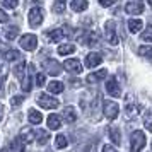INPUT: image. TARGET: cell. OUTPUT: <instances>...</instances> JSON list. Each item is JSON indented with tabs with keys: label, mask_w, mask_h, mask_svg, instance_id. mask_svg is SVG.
Wrapping results in <instances>:
<instances>
[{
	"label": "cell",
	"mask_w": 152,
	"mask_h": 152,
	"mask_svg": "<svg viewBox=\"0 0 152 152\" xmlns=\"http://www.w3.org/2000/svg\"><path fill=\"white\" fill-rule=\"evenodd\" d=\"M103 108H104V116L108 120H116L118 113H120V106H118L115 101H110V99H104L103 101Z\"/></svg>",
	"instance_id": "6da1fadb"
},
{
	"label": "cell",
	"mask_w": 152,
	"mask_h": 152,
	"mask_svg": "<svg viewBox=\"0 0 152 152\" xmlns=\"http://www.w3.org/2000/svg\"><path fill=\"white\" fill-rule=\"evenodd\" d=\"M145 135H144V132H140V130H135L133 133H132V140H130V144H132V151L133 152H138V151H142L145 147Z\"/></svg>",
	"instance_id": "7a4b0ae2"
},
{
	"label": "cell",
	"mask_w": 152,
	"mask_h": 152,
	"mask_svg": "<svg viewBox=\"0 0 152 152\" xmlns=\"http://www.w3.org/2000/svg\"><path fill=\"white\" fill-rule=\"evenodd\" d=\"M36 101H38V104L41 106L43 110H55L58 106V99L53 96H48V94H39Z\"/></svg>",
	"instance_id": "3957f363"
},
{
	"label": "cell",
	"mask_w": 152,
	"mask_h": 152,
	"mask_svg": "<svg viewBox=\"0 0 152 152\" xmlns=\"http://www.w3.org/2000/svg\"><path fill=\"white\" fill-rule=\"evenodd\" d=\"M104 34H106V39L111 46H116L118 45V36H116V28H115V22L108 21L104 24Z\"/></svg>",
	"instance_id": "277c9868"
},
{
	"label": "cell",
	"mask_w": 152,
	"mask_h": 152,
	"mask_svg": "<svg viewBox=\"0 0 152 152\" xmlns=\"http://www.w3.org/2000/svg\"><path fill=\"white\" fill-rule=\"evenodd\" d=\"M43 69L46 70V74H50V75H53V77L62 74V65L56 62V60H51V58L43 62Z\"/></svg>",
	"instance_id": "5b68a950"
},
{
	"label": "cell",
	"mask_w": 152,
	"mask_h": 152,
	"mask_svg": "<svg viewBox=\"0 0 152 152\" xmlns=\"http://www.w3.org/2000/svg\"><path fill=\"white\" fill-rule=\"evenodd\" d=\"M21 46L26 51H34L36 50V46H38V38H36L34 34H24V36H21Z\"/></svg>",
	"instance_id": "8992f818"
},
{
	"label": "cell",
	"mask_w": 152,
	"mask_h": 152,
	"mask_svg": "<svg viewBox=\"0 0 152 152\" xmlns=\"http://www.w3.org/2000/svg\"><path fill=\"white\" fill-rule=\"evenodd\" d=\"M41 22H43V10L39 7H33L29 10V26L38 28Z\"/></svg>",
	"instance_id": "52a82bcc"
},
{
	"label": "cell",
	"mask_w": 152,
	"mask_h": 152,
	"mask_svg": "<svg viewBox=\"0 0 152 152\" xmlns=\"http://www.w3.org/2000/svg\"><path fill=\"white\" fill-rule=\"evenodd\" d=\"M106 91H108V94L113 97H121V87H120V84L116 82V79H108V82H106Z\"/></svg>",
	"instance_id": "ba28073f"
},
{
	"label": "cell",
	"mask_w": 152,
	"mask_h": 152,
	"mask_svg": "<svg viewBox=\"0 0 152 152\" xmlns=\"http://www.w3.org/2000/svg\"><path fill=\"white\" fill-rule=\"evenodd\" d=\"M63 67L69 70V72H72V74H80V72L84 70L80 60H77V58H70V60H67V62L63 63Z\"/></svg>",
	"instance_id": "9c48e42d"
},
{
	"label": "cell",
	"mask_w": 152,
	"mask_h": 152,
	"mask_svg": "<svg viewBox=\"0 0 152 152\" xmlns=\"http://www.w3.org/2000/svg\"><path fill=\"white\" fill-rule=\"evenodd\" d=\"M36 137V132H33V128H21V133H19V140H21L22 144H29V142H33Z\"/></svg>",
	"instance_id": "30bf717a"
},
{
	"label": "cell",
	"mask_w": 152,
	"mask_h": 152,
	"mask_svg": "<svg viewBox=\"0 0 152 152\" xmlns=\"http://www.w3.org/2000/svg\"><path fill=\"white\" fill-rule=\"evenodd\" d=\"M101 62H103V56L99 55V53H96V51H92V53H89V55L86 56V65H87L89 69L97 67Z\"/></svg>",
	"instance_id": "8fae6325"
},
{
	"label": "cell",
	"mask_w": 152,
	"mask_h": 152,
	"mask_svg": "<svg viewBox=\"0 0 152 152\" xmlns=\"http://www.w3.org/2000/svg\"><path fill=\"white\" fill-rule=\"evenodd\" d=\"M125 10H126L128 14L138 15V14L144 12V4H142V2H128L126 7H125Z\"/></svg>",
	"instance_id": "7c38bea8"
},
{
	"label": "cell",
	"mask_w": 152,
	"mask_h": 152,
	"mask_svg": "<svg viewBox=\"0 0 152 152\" xmlns=\"http://www.w3.org/2000/svg\"><path fill=\"white\" fill-rule=\"evenodd\" d=\"M65 34H67L65 29L56 28V29H53V31H48V33H46V38H48L50 41H62L63 38H65Z\"/></svg>",
	"instance_id": "4fadbf2b"
},
{
	"label": "cell",
	"mask_w": 152,
	"mask_h": 152,
	"mask_svg": "<svg viewBox=\"0 0 152 152\" xmlns=\"http://www.w3.org/2000/svg\"><path fill=\"white\" fill-rule=\"evenodd\" d=\"M138 115V104L132 103L130 99L126 101V104H125V116L128 118V120H132V118H135Z\"/></svg>",
	"instance_id": "5bb4252c"
},
{
	"label": "cell",
	"mask_w": 152,
	"mask_h": 152,
	"mask_svg": "<svg viewBox=\"0 0 152 152\" xmlns=\"http://www.w3.org/2000/svg\"><path fill=\"white\" fill-rule=\"evenodd\" d=\"M106 77H108V70H106V69H101L99 72L89 74L86 80H87L89 84H96V82H99V80H103V79H106Z\"/></svg>",
	"instance_id": "9a60e30c"
},
{
	"label": "cell",
	"mask_w": 152,
	"mask_h": 152,
	"mask_svg": "<svg viewBox=\"0 0 152 152\" xmlns=\"http://www.w3.org/2000/svg\"><path fill=\"white\" fill-rule=\"evenodd\" d=\"M63 118L67 120V123H74L77 120V111L74 106H67L65 110H63Z\"/></svg>",
	"instance_id": "2e32d148"
},
{
	"label": "cell",
	"mask_w": 152,
	"mask_h": 152,
	"mask_svg": "<svg viewBox=\"0 0 152 152\" xmlns=\"http://www.w3.org/2000/svg\"><path fill=\"white\" fill-rule=\"evenodd\" d=\"M46 121H48V128H51V130H58L62 126V118L58 116V115H55V113L50 115Z\"/></svg>",
	"instance_id": "e0dca14e"
},
{
	"label": "cell",
	"mask_w": 152,
	"mask_h": 152,
	"mask_svg": "<svg viewBox=\"0 0 152 152\" xmlns=\"http://www.w3.org/2000/svg\"><path fill=\"white\" fill-rule=\"evenodd\" d=\"M28 118H29V123H33V125H39V123L43 121L41 113H39L38 110H29Z\"/></svg>",
	"instance_id": "ac0fdd59"
},
{
	"label": "cell",
	"mask_w": 152,
	"mask_h": 152,
	"mask_svg": "<svg viewBox=\"0 0 152 152\" xmlns=\"http://www.w3.org/2000/svg\"><path fill=\"white\" fill-rule=\"evenodd\" d=\"M108 132H110V137H111V140H113V144H115V145H120V144H121L120 130H118L116 126H113V125H111L110 128H108Z\"/></svg>",
	"instance_id": "d6986e66"
},
{
	"label": "cell",
	"mask_w": 152,
	"mask_h": 152,
	"mask_svg": "<svg viewBox=\"0 0 152 152\" xmlns=\"http://www.w3.org/2000/svg\"><path fill=\"white\" fill-rule=\"evenodd\" d=\"M70 7L74 9L75 12H82V10H86V9L89 7V4H87L86 0H72Z\"/></svg>",
	"instance_id": "ffe728a7"
},
{
	"label": "cell",
	"mask_w": 152,
	"mask_h": 152,
	"mask_svg": "<svg viewBox=\"0 0 152 152\" xmlns=\"http://www.w3.org/2000/svg\"><path fill=\"white\" fill-rule=\"evenodd\" d=\"M17 34H19V28L17 26H9V28H5V31H4V36H5V39H14V38H17Z\"/></svg>",
	"instance_id": "44dd1931"
},
{
	"label": "cell",
	"mask_w": 152,
	"mask_h": 152,
	"mask_svg": "<svg viewBox=\"0 0 152 152\" xmlns=\"http://www.w3.org/2000/svg\"><path fill=\"white\" fill-rule=\"evenodd\" d=\"M7 67L2 65L0 67V97H4V86H5V79H7Z\"/></svg>",
	"instance_id": "7402d4cb"
},
{
	"label": "cell",
	"mask_w": 152,
	"mask_h": 152,
	"mask_svg": "<svg viewBox=\"0 0 152 152\" xmlns=\"http://www.w3.org/2000/svg\"><path fill=\"white\" fill-rule=\"evenodd\" d=\"M36 140H38V142H39L41 145L48 144V140H50V133H48L46 130H41V128H39V130L36 132Z\"/></svg>",
	"instance_id": "603a6c76"
},
{
	"label": "cell",
	"mask_w": 152,
	"mask_h": 152,
	"mask_svg": "<svg viewBox=\"0 0 152 152\" xmlns=\"http://www.w3.org/2000/svg\"><path fill=\"white\" fill-rule=\"evenodd\" d=\"M142 29V21L140 19H130L128 21V31L130 33H138Z\"/></svg>",
	"instance_id": "cb8c5ba5"
},
{
	"label": "cell",
	"mask_w": 152,
	"mask_h": 152,
	"mask_svg": "<svg viewBox=\"0 0 152 152\" xmlns=\"http://www.w3.org/2000/svg\"><path fill=\"white\" fill-rule=\"evenodd\" d=\"M48 91L53 92V94H60V92L63 91V84L58 82V80H53V82L48 84Z\"/></svg>",
	"instance_id": "d4e9b609"
},
{
	"label": "cell",
	"mask_w": 152,
	"mask_h": 152,
	"mask_svg": "<svg viewBox=\"0 0 152 152\" xmlns=\"http://www.w3.org/2000/svg\"><path fill=\"white\" fill-rule=\"evenodd\" d=\"M14 75L17 77V79H24L26 77V62L19 63L17 67L14 69Z\"/></svg>",
	"instance_id": "484cf974"
},
{
	"label": "cell",
	"mask_w": 152,
	"mask_h": 152,
	"mask_svg": "<svg viewBox=\"0 0 152 152\" xmlns=\"http://www.w3.org/2000/svg\"><path fill=\"white\" fill-rule=\"evenodd\" d=\"M4 58H5L7 62H12V60H19V58H21V53H19L17 50H7V51H5V55H4Z\"/></svg>",
	"instance_id": "4316f807"
},
{
	"label": "cell",
	"mask_w": 152,
	"mask_h": 152,
	"mask_svg": "<svg viewBox=\"0 0 152 152\" xmlns=\"http://www.w3.org/2000/svg\"><path fill=\"white\" fill-rule=\"evenodd\" d=\"M74 51H75V46L74 45H62V46H58V53L60 55H70Z\"/></svg>",
	"instance_id": "83f0119b"
},
{
	"label": "cell",
	"mask_w": 152,
	"mask_h": 152,
	"mask_svg": "<svg viewBox=\"0 0 152 152\" xmlns=\"http://www.w3.org/2000/svg\"><path fill=\"white\" fill-rule=\"evenodd\" d=\"M53 12H55V14H62L63 10H65V9H67V2H63V0H58V2H55V4H53Z\"/></svg>",
	"instance_id": "f1b7e54d"
},
{
	"label": "cell",
	"mask_w": 152,
	"mask_h": 152,
	"mask_svg": "<svg viewBox=\"0 0 152 152\" xmlns=\"http://www.w3.org/2000/svg\"><path fill=\"white\" fill-rule=\"evenodd\" d=\"M144 125L149 132H152V113L151 111H145L144 113Z\"/></svg>",
	"instance_id": "f546056e"
},
{
	"label": "cell",
	"mask_w": 152,
	"mask_h": 152,
	"mask_svg": "<svg viewBox=\"0 0 152 152\" xmlns=\"http://www.w3.org/2000/svg\"><path fill=\"white\" fill-rule=\"evenodd\" d=\"M138 55L145 56V58H152V46H140L138 48Z\"/></svg>",
	"instance_id": "4dcf8cb0"
},
{
	"label": "cell",
	"mask_w": 152,
	"mask_h": 152,
	"mask_svg": "<svg viewBox=\"0 0 152 152\" xmlns=\"http://www.w3.org/2000/svg\"><path fill=\"white\" fill-rule=\"evenodd\" d=\"M55 144H56V147H58V149H63V147H67L69 140H67V137H65V135H58V137H56V140H55Z\"/></svg>",
	"instance_id": "1f68e13d"
},
{
	"label": "cell",
	"mask_w": 152,
	"mask_h": 152,
	"mask_svg": "<svg viewBox=\"0 0 152 152\" xmlns=\"http://www.w3.org/2000/svg\"><path fill=\"white\" fill-rule=\"evenodd\" d=\"M21 87H22V91H26V92H29L31 91V77H24L22 79V84H21Z\"/></svg>",
	"instance_id": "d6a6232c"
},
{
	"label": "cell",
	"mask_w": 152,
	"mask_h": 152,
	"mask_svg": "<svg viewBox=\"0 0 152 152\" xmlns=\"http://www.w3.org/2000/svg\"><path fill=\"white\" fill-rule=\"evenodd\" d=\"M142 41H152V26H149L142 33Z\"/></svg>",
	"instance_id": "836d02e7"
},
{
	"label": "cell",
	"mask_w": 152,
	"mask_h": 152,
	"mask_svg": "<svg viewBox=\"0 0 152 152\" xmlns=\"http://www.w3.org/2000/svg\"><path fill=\"white\" fill-rule=\"evenodd\" d=\"M2 5L7 9H15L17 7V2L15 0H2Z\"/></svg>",
	"instance_id": "e575fe53"
},
{
	"label": "cell",
	"mask_w": 152,
	"mask_h": 152,
	"mask_svg": "<svg viewBox=\"0 0 152 152\" xmlns=\"http://www.w3.org/2000/svg\"><path fill=\"white\" fill-rule=\"evenodd\" d=\"M22 101H24V96H15V97H12V99H10V104H12V108H17Z\"/></svg>",
	"instance_id": "d590c367"
},
{
	"label": "cell",
	"mask_w": 152,
	"mask_h": 152,
	"mask_svg": "<svg viewBox=\"0 0 152 152\" xmlns=\"http://www.w3.org/2000/svg\"><path fill=\"white\" fill-rule=\"evenodd\" d=\"M89 46H96V45H99V36L94 33V34H91L89 36V43H87Z\"/></svg>",
	"instance_id": "8d00e7d4"
},
{
	"label": "cell",
	"mask_w": 152,
	"mask_h": 152,
	"mask_svg": "<svg viewBox=\"0 0 152 152\" xmlns=\"http://www.w3.org/2000/svg\"><path fill=\"white\" fill-rule=\"evenodd\" d=\"M34 80H36V86H38V87H43V86H45V75H43V74H38Z\"/></svg>",
	"instance_id": "74e56055"
},
{
	"label": "cell",
	"mask_w": 152,
	"mask_h": 152,
	"mask_svg": "<svg viewBox=\"0 0 152 152\" xmlns=\"http://www.w3.org/2000/svg\"><path fill=\"white\" fill-rule=\"evenodd\" d=\"M0 22H9V15L0 9Z\"/></svg>",
	"instance_id": "f35d334b"
},
{
	"label": "cell",
	"mask_w": 152,
	"mask_h": 152,
	"mask_svg": "<svg viewBox=\"0 0 152 152\" xmlns=\"http://www.w3.org/2000/svg\"><path fill=\"white\" fill-rule=\"evenodd\" d=\"M103 152H118L115 147H111V145H104L103 147Z\"/></svg>",
	"instance_id": "ab89813d"
},
{
	"label": "cell",
	"mask_w": 152,
	"mask_h": 152,
	"mask_svg": "<svg viewBox=\"0 0 152 152\" xmlns=\"http://www.w3.org/2000/svg\"><path fill=\"white\" fill-rule=\"evenodd\" d=\"M113 4H115L113 0H101V5H103V7H110V5H113Z\"/></svg>",
	"instance_id": "60d3db41"
},
{
	"label": "cell",
	"mask_w": 152,
	"mask_h": 152,
	"mask_svg": "<svg viewBox=\"0 0 152 152\" xmlns=\"http://www.w3.org/2000/svg\"><path fill=\"white\" fill-rule=\"evenodd\" d=\"M2 118H4V106L0 104V121H2Z\"/></svg>",
	"instance_id": "b9f144b4"
}]
</instances>
